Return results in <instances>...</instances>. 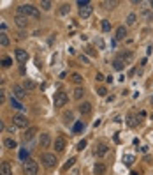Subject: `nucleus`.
<instances>
[{"label": "nucleus", "mask_w": 153, "mask_h": 175, "mask_svg": "<svg viewBox=\"0 0 153 175\" xmlns=\"http://www.w3.org/2000/svg\"><path fill=\"white\" fill-rule=\"evenodd\" d=\"M18 14L21 16H25V18H41V13H39V9L34 7L32 4H23V6L18 7Z\"/></svg>", "instance_id": "nucleus-1"}, {"label": "nucleus", "mask_w": 153, "mask_h": 175, "mask_svg": "<svg viewBox=\"0 0 153 175\" xmlns=\"http://www.w3.org/2000/svg\"><path fill=\"white\" fill-rule=\"evenodd\" d=\"M23 172H25V175H37L39 173V165L34 159H27L23 163Z\"/></svg>", "instance_id": "nucleus-2"}, {"label": "nucleus", "mask_w": 153, "mask_h": 175, "mask_svg": "<svg viewBox=\"0 0 153 175\" xmlns=\"http://www.w3.org/2000/svg\"><path fill=\"white\" fill-rule=\"evenodd\" d=\"M41 163L46 166V168H53V166H56V156L51 154V152H44V154L41 156Z\"/></svg>", "instance_id": "nucleus-3"}, {"label": "nucleus", "mask_w": 153, "mask_h": 175, "mask_svg": "<svg viewBox=\"0 0 153 175\" xmlns=\"http://www.w3.org/2000/svg\"><path fill=\"white\" fill-rule=\"evenodd\" d=\"M67 101H69V96H67V92H56L55 94V99H53V105H55V108H62V106L67 105Z\"/></svg>", "instance_id": "nucleus-4"}, {"label": "nucleus", "mask_w": 153, "mask_h": 175, "mask_svg": "<svg viewBox=\"0 0 153 175\" xmlns=\"http://www.w3.org/2000/svg\"><path fill=\"white\" fill-rule=\"evenodd\" d=\"M13 124L20 129H28V119L23 115V113H16L13 117Z\"/></svg>", "instance_id": "nucleus-5"}, {"label": "nucleus", "mask_w": 153, "mask_h": 175, "mask_svg": "<svg viewBox=\"0 0 153 175\" xmlns=\"http://www.w3.org/2000/svg\"><path fill=\"white\" fill-rule=\"evenodd\" d=\"M13 96L16 99H25L27 97V90L23 89V85H13Z\"/></svg>", "instance_id": "nucleus-6"}, {"label": "nucleus", "mask_w": 153, "mask_h": 175, "mask_svg": "<svg viewBox=\"0 0 153 175\" xmlns=\"http://www.w3.org/2000/svg\"><path fill=\"white\" fill-rule=\"evenodd\" d=\"M65 145H67V141H65V138H63L62 134L55 138V150L56 152H63V150H65Z\"/></svg>", "instance_id": "nucleus-7"}, {"label": "nucleus", "mask_w": 153, "mask_h": 175, "mask_svg": "<svg viewBox=\"0 0 153 175\" xmlns=\"http://www.w3.org/2000/svg\"><path fill=\"white\" fill-rule=\"evenodd\" d=\"M39 143H41L42 149H48L49 145H51V136H49V133H41L39 134Z\"/></svg>", "instance_id": "nucleus-8"}, {"label": "nucleus", "mask_w": 153, "mask_h": 175, "mask_svg": "<svg viewBox=\"0 0 153 175\" xmlns=\"http://www.w3.org/2000/svg\"><path fill=\"white\" fill-rule=\"evenodd\" d=\"M14 55H16V60H18L20 64H25L28 60V53L23 48H18L16 51H14Z\"/></svg>", "instance_id": "nucleus-9"}, {"label": "nucleus", "mask_w": 153, "mask_h": 175, "mask_svg": "<svg viewBox=\"0 0 153 175\" xmlns=\"http://www.w3.org/2000/svg\"><path fill=\"white\" fill-rule=\"evenodd\" d=\"M107 152H109V145L100 143V145H97V147H95V152H93V154L97 156V157H104Z\"/></svg>", "instance_id": "nucleus-10"}, {"label": "nucleus", "mask_w": 153, "mask_h": 175, "mask_svg": "<svg viewBox=\"0 0 153 175\" xmlns=\"http://www.w3.org/2000/svg\"><path fill=\"white\" fill-rule=\"evenodd\" d=\"M35 134H37V127H35V126H30L27 131H25L23 138H25V141H30V140H34V138H35Z\"/></svg>", "instance_id": "nucleus-11"}, {"label": "nucleus", "mask_w": 153, "mask_h": 175, "mask_svg": "<svg viewBox=\"0 0 153 175\" xmlns=\"http://www.w3.org/2000/svg\"><path fill=\"white\" fill-rule=\"evenodd\" d=\"M77 110H79V113H81V115H90V113H91V103L83 101V103L79 105V108H77Z\"/></svg>", "instance_id": "nucleus-12"}, {"label": "nucleus", "mask_w": 153, "mask_h": 175, "mask_svg": "<svg viewBox=\"0 0 153 175\" xmlns=\"http://www.w3.org/2000/svg\"><path fill=\"white\" fill-rule=\"evenodd\" d=\"M91 13H93L91 4H90V6H86V7H81V9H79V18L86 20V18H90V16H91Z\"/></svg>", "instance_id": "nucleus-13"}, {"label": "nucleus", "mask_w": 153, "mask_h": 175, "mask_svg": "<svg viewBox=\"0 0 153 175\" xmlns=\"http://www.w3.org/2000/svg\"><path fill=\"white\" fill-rule=\"evenodd\" d=\"M14 23H16V25H18L20 28H27V25H28V18L21 16V14H16V18H14Z\"/></svg>", "instance_id": "nucleus-14"}, {"label": "nucleus", "mask_w": 153, "mask_h": 175, "mask_svg": "<svg viewBox=\"0 0 153 175\" xmlns=\"http://www.w3.org/2000/svg\"><path fill=\"white\" fill-rule=\"evenodd\" d=\"M0 175H13V168L7 161H2L0 163Z\"/></svg>", "instance_id": "nucleus-15"}, {"label": "nucleus", "mask_w": 153, "mask_h": 175, "mask_svg": "<svg viewBox=\"0 0 153 175\" xmlns=\"http://www.w3.org/2000/svg\"><path fill=\"white\" fill-rule=\"evenodd\" d=\"M35 87H37V85H35V82H34V80H30V78H25V80H23V89H25L27 92L34 90Z\"/></svg>", "instance_id": "nucleus-16"}, {"label": "nucleus", "mask_w": 153, "mask_h": 175, "mask_svg": "<svg viewBox=\"0 0 153 175\" xmlns=\"http://www.w3.org/2000/svg\"><path fill=\"white\" fill-rule=\"evenodd\" d=\"M106 165L104 163H95V166H93V173L95 175H104L106 173Z\"/></svg>", "instance_id": "nucleus-17"}, {"label": "nucleus", "mask_w": 153, "mask_h": 175, "mask_svg": "<svg viewBox=\"0 0 153 175\" xmlns=\"http://www.w3.org/2000/svg\"><path fill=\"white\" fill-rule=\"evenodd\" d=\"M118 58H121L125 64H129V62H132L134 53H132V51H123V53H120V55H118Z\"/></svg>", "instance_id": "nucleus-18"}, {"label": "nucleus", "mask_w": 153, "mask_h": 175, "mask_svg": "<svg viewBox=\"0 0 153 175\" xmlns=\"http://www.w3.org/2000/svg\"><path fill=\"white\" fill-rule=\"evenodd\" d=\"M125 35H127V27L125 25H120V27L116 28V39L121 41V39H125Z\"/></svg>", "instance_id": "nucleus-19"}, {"label": "nucleus", "mask_w": 153, "mask_h": 175, "mask_svg": "<svg viewBox=\"0 0 153 175\" xmlns=\"http://www.w3.org/2000/svg\"><path fill=\"white\" fill-rule=\"evenodd\" d=\"M125 66H127V64L123 62L121 58H118V57H116V58L113 60V67H114L116 71H123V67H125Z\"/></svg>", "instance_id": "nucleus-20"}, {"label": "nucleus", "mask_w": 153, "mask_h": 175, "mask_svg": "<svg viewBox=\"0 0 153 175\" xmlns=\"http://www.w3.org/2000/svg\"><path fill=\"white\" fill-rule=\"evenodd\" d=\"M121 161H123V165H125V166H129V168H130V166L134 165V161H136V157H134L132 154H125Z\"/></svg>", "instance_id": "nucleus-21"}, {"label": "nucleus", "mask_w": 153, "mask_h": 175, "mask_svg": "<svg viewBox=\"0 0 153 175\" xmlns=\"http://www.w3.org/2000/svg\"><path fill=\"white\" fill-rule=\"evenodd\" d=\"M4 147L6 149H18V143H16L14 138H6L4 140Z\"/></svg>", "instance_id": "nucleus-22"}, {"label": "nucleus", "mask_w": 153, "mask_h": 175, "mask_svg": "<svg viewBox=\"0 0 153 175\" xmlns=\"http://www.w3.org/2000/svg\"><path fill=\"white\" fill-rule=\"evenodd\" d=\"M9 103H11V106H13V108H16V110H20V112H23V110H25V106L21 105V103H20V101H18L16 97H14V96L11 97V101H9Z\"/></svg>", "instance_id": "nucleus-23"}, {"label": "nucleus", "mask_w": 153, "mask_h": 175, "mask_svg": "<svg viewBox=\"0 0 153 175\" xmlns=\"http://www.w3.org/2000/svg\"><path fill=\"white\" fill-rule=\"evenodd\" d=\"M102 6H104V9L111 11V9H114V7L118 6V2H116V0H104V2H102Z\"/></svg>", "instance_id": "nucleus-24"}, {"label": "nucleus", "mask_w": 153, "mask_h": 175, "mask_svg": "<svg viewBox=\"0 0 153 175\" xmlns=\"http://www.w3.org/2000/svg\"><path fill=\"white\" fill-rule=\"evenodd\" d=\"M136 21H137V14L130 13L129 16H127V27H134V25H136Z\"/></svg>", "instance_id": "nucleus-25"}, {"label": "nucleus", "mask_w": 153, "mask_h": 175, "mask_svg": "<svg viewBox=\"0 0 153 175\" xmlns=\"http://www.w3.org/2000/svg\"><path fill=\"white\" fill-rule=\"evenodd\" d=\"M137 124H139V119H137V117H134V115H129V117H127V126L129 127H136Z\"/></svg>", "instance_id": "nucleus-26"}, {"label": "nucleus", "mask_w": 153, "mask_h": 175, "mask_svg": "<svg viewBox=\"0 0 153 175\" xmlns=\"http://www.w3.org/2000/svg\"><path fill=\"white\" fill-rule=\"evenodd\" d=\"M83 129H84V122H83V120L74 122V126H72V131H74V133H81Z\"/></svg>", "instance_id": "nucleus-27"}, {"label": "nucleus", "mask_w": 153, "mask_h": 175, "mask_svg": "<svg viewBox=\"0 0 153 175\" xmlns=\"http://www.w3.org/2000/svg\"><path fill=\"white\" fill-rule=\"evenodd\" d=\"M11 44V39H9V35L4 34V32H0V46H9Z\"/></svg>", "instance_id": "nucleus-28"}, {"label": "nucleus", "mask_w": 153, "mask_h": 175, "mask_svg": "<svg viewBox=\"0 0 153 175\" xmlns=\"http://www.w3.org/2000/svg\"><path fill=\"white\" fill-rule=\"evenodd\" d=\"M83 96H84V89L83 87H77L76 90H74V99H76V101H81Z\"/></svg>", "instance_id": "nucleus-29"}, {"label": "nucleus", "mask_w": 153, "mask_h": 175, "mask_svg": "<svg viewBox=\"0 0 153 175\" xmlns=\"http://www.w3.org/2000/svg\"><path fill=\"white\" fill-rule=\"evenodd\" d=\"M70 80H72V82H74L76 85H81V83H83V76H81L79 73H74V74L70 76Z\"/></svg>", "instance_id": "nucleus-30"}, {"label": "nucleus", "mask_w": 153, "mask_h": 175, "mask_svg": "<svg viewBox=\"0 0 153 175\" xmlns=\"http://www.w3.org/2000/svg\"><path fill=\"white\" fill-rule=\"evenodd\" d=\"M100 27H102V30H104V32H109V30H111V21H109V20H102Z\"/></svg>", "instance_id": "nucleus-31"}, {"label": "nucleus", "mask_w": 153, "mask_h": 175, "mask_svg": "<svg viewBox=\"0 0 153 175\" xmlns=\"http://www.w3.org/2000/svg\"><path fill=\"white\" fill-rule=\"evenodd\" d=\"M141 16H143L146 21H153V11H143Z\"/></svg>", "instance_id": "nucleus-32"}, {"label": "nucleus", "mask_w": 153, "mask_h": 175, "mask_svg": "<svg viewBox=\"0 0 153 175\" xmlns=\"http://www.w3.org/2000/svg\"><path fill=\"white\" fill-rule=\"evenodd\" d=\"M51 6H53V4H51L49 0H42V2H41V7L44 9V11H49V9H51Z\"/></svg>", "instance_id": "nucleus-33"}, {"label": "nucleus", "mask_w": 153, "mask_h": 175, "mask_svg": "<svg viewBox=\"0 0 153 175\" xmlns=\"http://www.w3.org/2000/svg\"><path fill=\"white\" fill-rule=\"evenodd\" d=\"M74 163H76V157H70V159H69V161H67V165H63V172H65V170H69L70 168V166H72V165H74Z\"/></svg>", "instance_id": "nucleus-34"}, {"label": "nucleus", "mask_w": 153, "mask_h": 175, "mask_svg": "<svg viewBox=\"0 0 153 175\" xmlns=\"http://www.w3.org/2000/svg\"><path fill=\"white\" fill-rule=\"evenodd\" d=\"M11 64H13V60H11L9 57H6V58H2V67H11Z\"/></svg>", "instance_id": "nucleus-35"}, {"label": "nucleus", "mask_w": 153, "mask_h": 175, "mask_svg": "<svg viewBox=\"0 0 153 175\" xmlns=\"http://www.w3.org/2000/svg\"><path fill=\"white\" fill-rule=\"evenodd\" d=\"M63 119H65V124H70V122H74V117H72V113H65L63 115Z\"/></svg>", "instance_id": "nucleus-36"}, {"label": "nucleus", "mask_w": 153, "mask_h": 175, "mask_svg": "<svg viewBox=\"0 0 153 175\" xmlns=\"http://www.w3.org/2000/svg\"><path fill=\"white\" fill-rule=\"evenodd\" d=\"M97 94L100 96V97H106V94H107V89H106V87H99V89H97Z\"/></svg>", "instance_id": "nucleus-37"}, {"label": "nucleus", "mask_w": 153, "mask_h": 175, "mask_svg": "<svg viewBox=\"0 0 153 175\" xmlns=\"http://www.w3.org/2000/svg\"><path fill=\"white\" fill-rule=\"evenodd\" d=\"M6 103V90L4 89H0V106Z\"/></svg>", "instance_id": "nucleus-38"}, {"label": "nucleus", "mask_w": 153, "mask_h": 175, "mask_svg": "<svg viewBox=\"0 0 153 175\" xmlns=\"http://www.w3.org/2000/svg\"><path fill=\"white\" fill-rule=\"evenodd\" d=\"M77 6H79V9H81V7L90 6V0H77Z\"/></svg>", "instance_id": "nucleus-39"}, {"label": "nucleus", "mask_w": 153, "mask_h": 175, "mask_svg": "<svg viewBox=\"0 0 153 175\" xmlns=\"http://www.w3.org/2000/svg\"><path fill=\"white\" fill-rule=\"evenodd\" d=\"M20 157H21V159H23V161H27V157H28V152H27V150H25V149H21V150H20Z\"/></svg>", "instance_id": "nucleus-40"}, {"label": "nucleus", "mask_w": 153, "mask_h": 175, "mask_svg": "<svg viewBox=\"0 0 153 175\" xmlns=\"http://www.w3.org/2000/svg\"><path fill=\"white\" fill-rule=\"evenodd\" d=\"M84 147H86V140H81L79 143H77V150H83Z\"/></svg>", "instance_id": "nucleus-41"}, {"label": "nucleus", "mask_w": 153, "mask_h": 175, "mask_svg": "<svg viewBox=\"0 0 153 175\" xmlns=\"http://www.w3.org/2000/svg\"><path fill=\"white\" fill-rule=\"evenodd\" d=\"M67 13H69V6H67V4H63L62 9H60V14H67Z\"/></svg>", "instance_id": "nucleus-42"}, {"label": "nucleus", "mask_w": 153, "mask_h": 175, "mask_svg": "<svg viewBox=\"0 0 153 175\" xmlns=\"http://www.w3.org/2000/svg\"><path fill=\"white\" fill-rule=\"evenodd\" d=\"M95 80H97V82H102V80H104V74H102V73H97V74H95Z\"/></svg>", "instance_id": "nucleus-43"}, {"label": "nucleus", "mask_w": 153, "mask_h": 175, "mask_svg": "<svg viewBox=\"0 0 153 175\" xmlns=\"http://www.w3.org/2000/svg\"><path fill=\"white\" fill-rule=\"evenodd\" d=\"M16 129H18V127L14 126V124H13V126H11V127H7V131H9V133H11V134H14V133H16Z\"/></svg>", "instance_id": "nucleus-44"}, {"label": "nucleus", "mask_w": 153, "mask_h": 175, "mask_svg": "<svg viewBox=\"0 0 153 175\" xmlns=\"http://www.w3.org/2000/svg\"><path fill=\"white\" fill-rule=\"evenodd\" d=\"M79 60H81V62H83V64H88V57L81 55V57H79Z\"/></svg>", "instance_id": "nucleus-45"}, {"label": "nucleus", "mask_w": 153, "mask_h": 175, "mask_svg": "<svg viewBox=\"0 0 153 175\" xmlns=\"http://www.w3.org/2000/svg\"><path fill=\"white\" fill-rule=\"evenodd\" d=\"M4 129H6V124H4V120H0V133H2Z\"/></svg>", "instance_id": "nucleus-46"}, {"label": "nucleus", "mask_w": 153, "mask_h": 175, "mask_svg": "<svg viewBox=\"0 0 153 175\" xmlns=\"http://www.w3.org/2000/svg\"><path fill=\"white\" fill-rule=\"evenodd\" d=\"M97 44H99V48H104V41H102V39H99Z\"/></svg>", "instance_id": "nucleus-47"}, {"label": "nucleus", "mask_w": 153, "mask_h": 175, "mask_svg": "<svg viewBox=\"0 0 153 175\" xmlns=\"http://www.w3.org/2000/svg\"><path fill=\"white\" fill-rule=\"evenodd\" d=\"M132 175H141V172H137V170H132Z\"/></svg>", "instance_id": "nucleus-48"}, {"label": "nucleus", "mask_w": 153, "mask_h": 175, "mask_svg": "<svg viewBox=\"0 0 153 175\" xmlns=\"http://www.w3.org/2000/svg\"><path fill=\"white\" fill-rule=\"evenodd\" d=\"M4 82H6V80H4V78H2V74H0V85L4 83Z\"/></svg>", "instance_id": "nucleus-49"}, {"label": "nucleus", "mask_w": 153, "mask_h": 175, "mask_svg": "<svg viewBox=\"0 0 153 175\" xmlns=\"http://www.w3.org/2000/svg\"><path fill=\"white\" fill-rule=\"evenodd\" d=\"M150 6H151V9H153V0H151V2H150Z\"/></svg>", "instance_id": "nucleus-50"}, {"label": "nucleus", "mask_w": 153, "mask_h": 175, "mask_svg": "<svg viewBox=\"0 0 153 175\" xmlns=\"http://www.w3.org/2000/svg\"><path fill=\"white\" fill-rule=\"evenodd\" d=\"M150 119H151V120H153V113H151V115H150Z\"/></svg>", "instance_id": "nucleus-51"}, {"label": "nucleus", "mask_w": 153, "mask_h": 175, "mask_svg": "<svg viewBox=\"0 0 153 175\" xmlns=\"http://www.w3.org/2000/svg\"><path fill=\"white\" fill-rule=\"evenodd\" d=\"M151 103H153V97H151Z\"/></svg>", "instance_id": "nucleus-52"}]
</instances>
